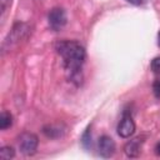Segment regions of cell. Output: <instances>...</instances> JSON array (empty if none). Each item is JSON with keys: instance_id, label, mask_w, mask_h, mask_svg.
Listing matches in <instances>:
<instances>
[{"instance_id": "obj_1", "label": "cell", "mask_w": 160, "mask_h": 160, "mask_svg": "<svg viewBox=\"0 0 160 160\" xmlns=\"http://www.w3.org/2000/svg\"><path fill=\"white\" fill-rule=\"evenodd\" d=\"M56 51L62 58L64 68L69 74V79H71L72 81L79 80L81 68L86 56L85 49L78 41L64 40L56 44Z\"/></svg>"}, {"instance_id": "obj_2", "label": "cell", "mask_w": 160, "mask_h": 160, "mask_svg": "<svg viewBox=\"0 0 160 160\" xmlns=\"http://www.w3.org/2000/svg\"><path fill=\"white\" fill-rule=\"evenodd\" d=\"M39 145V139L32 132H22L19 136V149L24 155H34Z\"/></svg>"}, {"instance_id": "obj_3", "label": "cell", "mask_w": 160, "mask_h": 160, "mask_svg": "<svg viewBox=\"0 0 160 160\" xmlns=\"http://www.w3.org/2000/svg\"><path fill=\"white\" fill-rule=\"evenodd\" d=\"M49 25L52 30L58 31L62 29L66 24V14L62 8H52L48 15Z\"/></svg>"}, {"instance_id": "obj_4", "label": "cell", "mask_w": 160, "mask_h": 160, "mask_svg": "<svg viewBox=\"0 0 160 160\" xmlns=\"http://www.w3.org/2000/svg\"><path fill=\"white\" fill-rule=\"evenodd\" d=\"M115 141L108 136V135H102L99 138V141H98V150H99V154L102 156V158H110L114 155L115 152Z\"/></svg>"}, {"instance_id": "obj_5", "label": "cell", "mask_w": 160, "mask_h": 160, "mask_svg": "<svg viewBox=\"0 0 160 160\" xmlns=\"http://www.w3.org/2000/svg\"><path fill=\"white\" fill-rule=\"evenodd\" d=\"M135 132V122L130 115H124L118 125V134L120 138L128 139Z\"/></svg>"}, {"instance_id": "obj_6", "label": "cell", "mask_w": 160, "mask_h": 160, "mask_svg": "<svg viewBox=\"0 0 160 160\" xmlns=\"http://www.w3.org/2000/svg\"><path fill=\"white\" fill-rule=\"evenodd\" d=\"M144 140L141 138H135L130 141H128L124 146V151L125 154L129 156V158H136L139 154H140V149H141V145H142Z\"/></svg>"}, {"instance_id": "obj_7", "label": "cell", "mask_w": 160, "mask_h": 160, "mask_svg": "<svg viewBox=\"0 0 160 160\" xmlns=\"http://www.w3.org/2000/svg\"><path fill=\"white\" fill-rule=\"evenodd\" d=\"M12 124V116L10 112L8 111H2L0 115V129L1 130H6L8 128H10Z\"/></svg>"}, {"instance_id": "obj_8", "label": "cell", "mask_w": 160, "mask_h": 160, "mask_svg": "<svg viewBox=\"0 0 160 160\" xmlns=\"http://www.w3.org/2000/svg\"><path fill=\"white\" fill-rule=\"evenodd\" d=\"M42 132L48 136V138H59L61 136V129L59 126L55 125H48L42 129Z\"/></svg>"}, {"instance_id": "obj_9", "label": "cell", "mask_w": 160, "mask_h": 160, "mask_svg": "<svg viewBox=\"0 0 160 160\" xmlns=\"http://www.w3.org/2000/svg\"><path fill=\"white\" fill-rule=\"evenodd\" d=\"M15 156V150H14V148H11V146H2L1 149H0V159H2V160H9V159H11V158H14Z\"/></svg>"}, {"instance_id": "obj_10", "label": "cell", "mask_w": 160, "mask_h": 160, "mask_svg": "<svg viewBox=\"0 0 160 160\" xmlns=\"http://www.w3.org/2000/svg\"><path fill=\"white\" fill-rule=\"evenodd\" d=\"M81 144H82V146H84L85 149H90V146H91L90 126H88V128H86V130H85V132L82 134V136H81Z\"/></svg>"}, {"instance_id": "obj_11", "label": "cell", "mask_w": 160, "mask_h": 160, "mask_svg": "<svg viewBox=\"0 0 160 160\" xmlns=\"http://www.w3.org/2000/svg\"><path fill=\"white\" fill-rule=\"evenodd\" d=\"M151 69H152V71H160V56H158V58H155L152 61H151Z\"/></svg>"}, {"instance_id": "obj_12", "label": "cell", "mask_w": 160, "mask_h": 160, "mask_svg": "<svg viewBox=\"0 0 160 160\" xmlns=\"http://www.w3.org/2000/svg\"><path fill=\"white\" fill-rule=\"evenodd\" d=\"M152 89H154V94L155 96H160V80H156L152 85Z\"/></svg>"}, {"instance_id": "obj_13", "label": "cell", "mask_w": 160, "mask_h": 160, "mask_svg": "<svg viewBox=\"0 0 160 160\" xmlns=\"http://www.w3.org/2000/svg\"><path fill=\"white\" fill-rule=\"evenodd\" d=\"M11 2V0H1V12H4L6 10V6Z\"/></svg>"}, {"instance_id": "obj_14", "label": "cell", "mask_w": 160, "mask_h": 160, "mask_svg": "<svg viewBox=\"0 0 160 160\" xmlns=\"http://www.w3.org/2000/svg\"><path fill=\"white\" fill-rule=\"evenodd\" d=\"M126 1H129L130 4H134V5H140L142 2V0H126Z\"/></svg>"}, {"instance_id": "obj_15", "label": "cell", "mask_w": 160, "mask_h": 160, "mask_svg": "<svg viewBox=\"0 0 160 160\" xmlns=\"http://www.w3.org/2000/svg\"><path fill=\"white\" fill-rule=\"evenodd\" d=\"M155 150H156V154L158 155H160V142L156 145V148H155Z\"/></svg>"}, {"instance_id": "obj_16", "label": "cell", "mask_w": 160, "mask_h": 160, "mask_svg": "<svg viewBox=\"0 0 160 160\" xmlns=\"http://www.w3.org/2000/svg\"><path fill=\"white\" fill-rule=\"evenodd\" d=\"M158 45L160 46V31H159V34H158Z\"/></svg>"}]
</instances>
